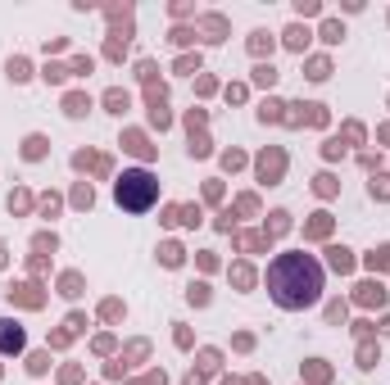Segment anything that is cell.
Instances as JSON below:
<instances>
[{
	"instance_id": "1",
	"label": "cell",
	"mask_w": 390,
	"mask_h": 385,
	"mask_svg": "<svg viewBox=\"0 0 390 385\" xmlns=\"http://www.w3.org/2000/svg\"><path fill=\"white\" fill-rule=\"evenodd\" d=\"M268 295L277 308H286V313H300V308H313L322 295V267L313 254H300V249H291V254H277L268 267Z\"/></svg>"
},
{
	"instance_id": "2",
	"label": "cell",
	"mask_w": 390,
	"mask_h": 385,
	"mask_svg": "<svg viewBox=\"0 0 390 385\" xmlns=\"http://www.w3.org/2000/svg\"><path fill=\"white\" fill-rule=\"evenodd\" d=\"M155 195H159V181L150 177V172H123L118 177V186H113V200H118L123 209H132V214H141V209H150L155 204Z\"/></svg>"
},
{
	"instance_id": "3",
	"label": "cell",
	"mask_w": 390,
	"mask_h": 385,
	"mask_svg": "<svg viewBox=\"0 0 390 385\" xmlns=\"http://www.w3.org/2000/svg\"><path fill=\"white\" fill-rule=\"evenodd\" d=\"M0 349H5V354L23 349V331H18L14 322H0Z\"/></svg>"
},
{
	"instance_id": "4",
	"label": "cell",
	"mask_w": 390,
	"mask_h": 385,
	"mask_svg": "<svg viewBox=\"0 0 390 385\" xmlns=\"http://www.w3.org/2000/svg\"><path fill=\"white\" fill-rule=\"evenodd\" d=\"M286 41L295 46V50H300V46H304V41H309V32H300V27H291V32H286Z\"/></svg>"
}]
</instances>
